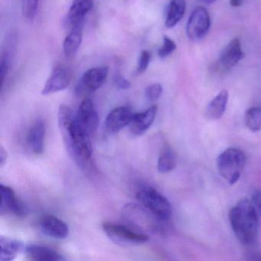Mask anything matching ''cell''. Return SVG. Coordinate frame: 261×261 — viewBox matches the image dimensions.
<instances>
[{
  "instance_id": "obj_1",
  "label": "cell",
  "mask_w": 261,
  "mask_h": 261,
  "mask_svg": "<svg viewBox=\"0 0 261 261\" xmlns=\"http://www.w3.org/2000/svg\"><path fill=\"white\" fill-rule=\"evenodd\" d=\"M58 122L71 158L82 169H89L92 166L91 136L77 123L75 115L68 105H61L58 112Z\"/></svg>"
},
{
  "instance_id": "obj_2",
  "label": "cell",
  "mask_w": 261,
  "mask_h": 261,
  "mask_svg": "<svg viewBox=\"0 0 261 261\" xmlns=\"http://www.w3.org/2000/svg\"><path fill=\"white\" fill-rule=\"evenodd\" d=\"M229 221L233 233L244 246H252L257 240L259 220L253 201L240 200L229 212Z\"/></svg>"
},
{
  "instance_id": "obj_3",
  "label": "cell",
  "mask_w": 261,
  "mask_h": 261,
  "mask_svg": "<svg viewBox=\"0 0 261 261\" xmlns=\"http://www.w3.org/2000/svg\"><path fill=\"white\" fill-rule=\"evenodd\" d=\"M246 161L244 151L238 148H229L217 159V168L221 177L229 184L233 185L241 178Z\"/></svg>"
},
{
  "instance_id": "obj_4",
  "label": "cell",
  "mask_w": 261,
  "mask_h": 261,
  "mask_svg": "<svg viewBox=\"0 0 261 261\" xmlns=\"http://www.w3.org/2000/svg\"><path fill=\"white\" fill-rule=\"evenodd\" d=\"M142 205L160 221H168L172 216V208L169 200L153 188L145 187L137 194Z\"/></svg>"
},
{
  "instance_id": "obj_5",
  "label": "cell",
  "mask_w": 261,
  "mask_h": 261,
  "mask_svg": "<svg viewBox=\"0 0 261 261\" xmlns=\"http://www.w3.org/2000/svg\"><path fill=\"white\" fill-rule=\"evenodd\" d=\"M103 231L108 238L116 244L123 245H137L148 242L149 236L146 233L136 231L131 227L123 224H114V223H103Z\"/></svg>"
},
{
  "instance_id": "obj_6",
  "label": "cell",
  "mask_w": 261,
  "mask_h": 261,
  "mask_svg": "<svg viewBox=\"0 0 261 261\" xmlns=\"http://www.w3.org/2000/svg\"><path fill=\"white\" fill-rule=\"evenodd\" d=\"M210 27V15L207 10L203 7H197L186 24V34L190 40H200L207 34Z\"/></svg>"
},
{
  "instance_id": "obj_7",
  "label": "cell",
  "mask_w": 261,
  "mask_h": 261,
  "mask_svg": "<svg viewBox=\"0 0 261 261\" xmlns=\"http://www.w3.org/2000/svg\"><path fill=\"white\" fill-rule=\"evenodd\" d=\"M0 212L1 214H13L18 217H25L27 207L18 198L14 190L10 186L2 184L0 186Z\"/></svg>"
},
{
  "instance_id": "obj_8",
  "label": "cell",
  "mask_w": 261,
  "mask_h": 261,
  "mask_svg": "<svg viewBox=\"0 0 261 261\" xmlns=\"http://www.w3.org/2000/svg\"><path fill=\"white\" fill-rule=\"evenodd\" d=\"M77 123L92 136L97 130L98 126V114L91 99L85 98L79 106V111L75 115Z\"/></svg>"
},
{
  "instance_id": "obj_9",
  "label": "cell",
  "mask_w": 261,
  "mask_h": 261,
  "mask_svg": "<svg viewBox=\"0 0 261 261\" xmlns=\"http://www.w3.org/2000/svg\"><path fill=\"white\" fill-rule=\"evenodd\" d=\"M130 108L127 106L118 107L111 111L105 120L107 130L111 134L120 132L126 126H129L134 117Z\"/></svg>"
},
{
  "instance_id": "obj_10",
  "label": "cell",
  "mask_w": 261,
  "mask_h": 261,
  "mask_svg": "<svg viewBox=\"0 0 261 261\" xmlns=\"http://www.w3.org/2000/svg\"><path fill=\"white\" fill-rule=\"evenodd\" d=\"M71 81V71L63 66L57 67L53 70L42 89L43 95H49L64 91L70 85Z\"/></svg>"
},
{
  "instance_id": "obj_11",
  "label": "cell",
  "mask_w": 261,
  "mask_h": 261,
  "mask_svg": "<svg viewBox=\"0 0 261 261\" xmlns=\"http://www.w3.org/2000/svg\"><path fill=\"white\" fill-rule=\"evenodd\" d=\"M39 227L42 233L56 239H65L69 234L68 224L54 215L42 216L39 220Z\"/></svg>"
},
{
  "instance_id": "obj_12",
  "label": "cell",
  "mask_w": 261,
  "mask_h": 261,
  "mask_svg": "<svg viewBox=\"0 0 261 261\" xmlns=\"http://www.w3.org/2000/svg\"><path fill=\"white\" fill-rule=\"evenodd\" d=\"M108 73L109 69L106 66L90 68L84 73L81 79V88L89 92H94L100 89L106 82Z\"/></svg>"
},
{
  "instance_id": "obj_13",
  "label": "cell",
  "mask_w": 261,
  "mask_h": 261,
  "mask_svg": "<svg viewBox=\"0 0 261 261\" xmlns=\"http://www.w3.org/2000/svg\"><path fill=\"white\" fill-rule=\"evenodd\" d=\"M158 108L156 105L150 107L145 111L136 113L131 122L130 129L134 135L141 136L150 128L156 117Z\"/></svg>"
},
{
  "instance_id": "obj_14",
  "label": "cell",
  "mask_w": 261,
  "mask_h": 261,
  "mask_svg": "<svg viewBox=\"0 0 261 261\" xmlns=\"http://www.w3.org/2000/svg\"><path fill=\"white\" fill-rule=\"evenodd\" d=\"M244 57L242 47L239 39H234L230 41L224 48L221 56L219 63L224 70H229L238 65V62Z\"/></svg>"
},
{
  "instance_id": "obj_15",
  "label": "cell",
  "mask_w": 261,
  "mask_h": 261,
  "mask_svg": "<svg viewBox=\"0 0 261 261\" xmlns=\"http://www.w3.org/2000/svg\"><path fill=\"white\" fill-rule=\"evenodd\" d=\"M45 133V123L41 119L36 120L29 129L27 134V144L34 153L41 154L43 152Z\"/></svg>"
},
{
  "instance_id": "obj_16",
  "label": "cell",
  "mask_w": 261,
  "mask_h": 261,
  "mask_svg": "<svg viewBox=\"0 0 261 261\" xmlns=\"http://www.w3.org/2000/svg\"><path fill=\"white\" fill-rule=\"evenodd\" d=\"M94 7V0H73L68 19L71 28L82 27L85 16Z\"/></svg>"
},
{
  "instance_id": "obj_17",
  "label": "cell",
  "mask_w": 261,
  "mask_h": 261,
  "mask_svg": "<svg viewBox=\"0 0 261 261\" xmlns=\"http://www.w3.org/2000/svg\"><path fill=\"white\" fill-rule=\"evenodd\" d=\"M24 250L27 256L33 260L56 261L65 259L57 250L46 246L29 244Z\"/></svg>"
},
{
  "instance_id": "obj_18",
  "label": "cell",
  "mask_w": 261,
  "mask_h": 261,
  "mask_svg": "<svg viewBox=\"0 0 261 261\" xmlns=\"http://www.w3.org/2000/svg\"><path fill=\"white\" fill-rule=\"evenodd\" d=\"M228 101V92L222 90L218 95L215 96L208 103L205 110V116L212 120H219L225 112Z\"/></svg>"
},
{
  "instance_id": "obj_19",
  "label": "cell",
  "mask_w": 261,
  "mask_h": 261,
  "mask_svg": "<svg viewBox=\"0 0 261 261\" xmlns=\"http://www.w3.org/2000/svg\"><path fill=\"white\" fill-rule=\"evenodd\" d=\"M22 243L11 238H0V259L3 261L13 260L23 250Z\"/></svg>"
},
{
  "instance_id": "obj_20",
  "label": "cell",
  "mask_w": 261,
  "mask_h": 261,
  "mask_svg": "<svg viewBox=\"0 0 261 261\" xmlns=\"http://www.w3.org/2000/svg\"><path fill=\"white\" fill-rule=\"evenodd\" d=\"M186 10L185 0H172L168 8L165 25L168 29L175 27L180 22Z\"/></svg>"
},
{
  "instance_id": "obj_21",
  "label": "cell",
  "mask_w": 261,
  "mask_h": 261,
  "mask_svg": "<svg viewBox=\"0 0 261 261\" xmlns=\"http://www.w3.org/2000/svg\"><path fill=\"white\" fill-rule=\"evenodd\" d=\"M83 39L82 27L72 28L65 37L63 43V50L67 58H72L77 54Z\"/></svg>"
},
{
  "instance_id": "obj_22",
  "label": "cell",
  "mask_w": 261,
  "mask_h": 261,
  "mask_svg": "<svg viewBox=\"0 0 261 261\" xmlns=\"http://www.w3.org/2000/svg\"><path fill=\"white\" fill-rule=\"evenodd\" d=\"M176 164V152L169 145L163 146L157 163L159 172L160 173H168L175 169Z\"/></svg>"
},
{
  "instance_id": "obj_23",
  "label": "cell",
  "mask_w": 261,
  "mask_h": 261,
  "mask_svg": "<svg viewBox=\"0 0 261 261\" xmlns=\"http://www.w3.org/2000/svg\"><path fill=\"white\" fill-rule=\"evenodd\" d=\"M245 124L250 130L257 132L261 129V107L250 108L246 111Z\"/></svg>"
},
{
  "instance_id": "obj_24",
  "label": "cell",
  "mask_w": 261,
  "mask_h": 261,
  "mask_svg": "<svg viewBox=\"0 0 261 261\" xmlns=\"http://www.w3.org/2000/svg\"><path fill=\"white\" fill-rule=\"evenodd\" d=\"M39 0H22V14L25 19L33 20L37 12Z\"/></svg>"
},
{
  "instance_id": "obj_25",
  "label": "cell",
  "mask_w": 261,
  "mask_h": 261,
  "mask_svg": "<svg viewBox=\"0 0 261 261\" xmlns=\"http://www.w3.org/2000/svg\"><path fill=\"white\" fill-rule=\"evenodd\" d=\"M177 46L175 42L168 36L163 38V44L161 48L159 49L158 56L160 59H166L168 56L174 53Z\"/></svg>"
},
{
  "instance_id": "obj_26",
  "label": "cell",
  "mask_w": 261,
  "mask_h": 261,
  "mask_svg": "<svg viewBox=\"0 0 261 261\" xmlns=\"http://www.w3.org/2000/svg\"><path fill=\"white\" fill-rule=\"evenodd\" d=\"M163 94V86L160 84H153L146 88L145 96L149 102H155L160 99Z\"/></svg>"
},
{
  "instance_id": "obj_27",
  "label": "cell",
  "mask_w": 261,
  "mask_h": 261,
  "mask_svg": "<svg viewBox=\"0 0 261 261\" xmlns=\"http://www.w3.org/2000/svg\"><path fill=\"white\" fill-rule=\"evenodd\" d=\"M151 53L146 50H143L140 53V57H139L138 63H137V71L138 74H143L149 68V64L151 62Z\"/></svg>"
},
{
  "instance_id": "obj_28",
  "label": "cell",
  "mask_w": 261,
  "mask_h": 261,
  "mask_svg": "<svg viewBox=\"0 0 261 261\" xmlns=\"http://www.w3.org/2000/svg\"><path fill=\"white\" fill-rule=\"evenodd\" d=\"M9 70H10V59L7 55H4L0 60V79H1L2 85H4Z\"/></svg>"
},
{
  "instance_id": "obj_29",
  "label": "cell",
  "mask_w": 261,
  "mask_h": 261,
  "mask_svg": "<svg viewBox=\"0 0 261 261\" xmlns=\"http://www.w3.org/2000/svg\"><path fill=\"white\" fill-rule=\"evenodd\" d=\"M114 84L120 90H127L130 88V82L120 74H117L114 77Z\"/></svg>"
},
{
  "instance_id": "obj_30",
  "label": "cell",
  "mask_w": 261,
  "mask_h": 261,
  "mask_svg": "<svg viewBox=\"0 0 261 261\" xmlns=\"http://www.w3.org/2000/svg\"><path fill=\"white\" fill-rule=\"evenodd\" d=\"M252 201L253 204L256 206L261 213V190H257L253 192L252 195Z\"/></svg>"
},
{
  "instance_id": "obj_31",
  "label": "cell",
  "mask_w": 261,
  "mask_h": 261,
  "mask_svg": "<svg viewBox=\"0 0 261 261\" xmlns=\"http://www.w3.org/2000/svg\"><path fill=\"white\" fill-rule=\"evenodd\" d=\"M7 160V152L6 149H4L3 146H1L0 149V163H1V166H4Z\"/></svg>"
},
{
  "instance_id": "obj_32",
  "label": "cell",
  "mask_w": 261,
  "mask_h": 261,
  "mask_svg": "<svg viewBox=\"0 0 261 261\" xmlns=\"http://www.w3.org/2000/svg\"><path fill=\"white\" fill-rule=\"evenodd\" d=\"M244 0H230V4L233 7H239L242 5Z\"/></svg>"
},
{
  "instance_id": "obj_33",
  "label": "cell",
  "mask_w": 261,
  "mask_h": 261,
  "mask_svg": "<svg viewBox=\"0 0 261 261\" xmlns=\"http://www.w3.org/2000/svg\"><path fill=\"white\" fill-rule=\"evenodd\" d=\"M200 2L204 3V4H211L215 2L216 0H199Z\"/></svg>"
}]
</instances>
